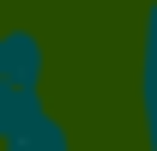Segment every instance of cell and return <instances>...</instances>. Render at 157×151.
<instances>
[{"instance_id":"cell-2","label":"cell","mask_w":157,"mask_h":151,"mask_svg":"<svg viewBox=\"0 0 157 151\" xmlns=\"http://www.w3.org/2000/svg\"><path fill=\"white\" fill-rule=\"evenodd\" d=\"M0 151H73V139H67V127L48 115L42 97H18L12 127L0 133Z\"/></svg>"},{"instance_id":"cell-1","label":"cell","mask_w":157,"mask_h":151,"mask_svg":"<svg viewBox=\"0 0 157 151\" xmlns=\"http://www.w3.org/2000/svg\"><path fill=\"white\" fill-rule=\"evenodd\" d=\"M48 79V42L30 24H6L0 30V97H42Z\"/></svg>"}]
</instances>
